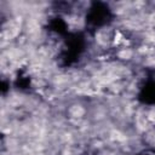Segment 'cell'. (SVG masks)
<instances>
[{
  "instance_id": "4",
  "label": "cell",
  "mask_w": 155,
  "mask_h": 155,
  "mask_svg": "<svg viewBox=\"0 0 155 155\" xmlns=\"http://www.w3.org/2000/svg\"><path fill=\"white\" fill-rule=\"evenodd\" d=\"M147 120L150 124H155V108H151L147 114Z\"/></svg>"
},
{
  "instance_id": "1",
  "label": "cell",
  "mask_w": 155,
  "mask_h": 155,
  "mask_svg": "<svg viewBox=\"0 0 155 155\" xmlns=\"http://www.w3.org/2000/svg\"><path fill=\"white\" fill-rule=\"evenodd\" d=\"M69 111H70V115L74 116V117H80V116H82L84 113H85L84 108L80 107V105H73Z\"/></svg>"
},
{
  "instance_id": "2",
  "label": "cell",
  "mask_w": 155,
  "mask_h": 155,
  "mask_svg": "<svg viewBox=\"0 0 155 155\" xmlns=\"http://www.w3.org/2000/svg\"><path fill=\"white\" fill-rule=\"evenodd\" d=\"M131 56H132V51L128 50V48H124V50L119 53V57L122 58V59H128V58H131Z\"/></svg>"
},
{
  "instance_id": "3",
  "label": "cell",
  "mask_w": 155,
  "mask_h": 155,
  "mask_svg": "<svg viewBox=\"0 0 155 155\" xmlns=\"http://www.w3.org/2000/svg\"><path fill=\"white\" fill-rule=\"evenodd\" d=\"M111 137H113L114 139L119 140V142H124V140L126 139V137H125L121 132H119V131H113V132H111Z\"/></svg>"
}]
</instances>
